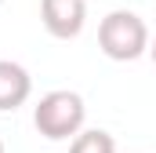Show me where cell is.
Listing matches in <instances>:
<instances>
[{
    "instance_id": "obj_5",
    "label": "cell",
    "mask_w": 156,
    "mask_h": 153,
    "mask_svg": "<svg viewBox=\"0 0 156 153\" xmlns=\"http://www.w3.org/2000/svg\"><path fill=\"white\" fill-rule=\"evenodd\" d=\"M69 153H116V139L102 128H91V131H80L73 139Z\"/></svg>"
},
{
    "instance_id": "obj_8",
    "label": "cell",
    "mask_w": 156,
    "mask_h": 153,
    "mask_svg": "<svg viewBox=\"0 0 156 153\" xmlns=\"http://www.w3.org/2000/svg\"><path fill=\"white\" fill-rule=\"evenodd\" d=\"M0 4H4V0H0Z\"/></svg>"
},
{
    "instance_id": "obj_7",
    "label": "cell",
    "mask_w": 156,
    "mask_h": 153,
    "mask_svg": "<svg viewBox=\"0 0 156 153\" xmlns=\"http://www.w3.org/2000/svg\"><path fill=\"white\" fill-rule=\"evenodd\" d=\"M0 153H4V142H0Z\"/></svg>"
},
{
    "instance_id": "obj_2",
    "label": "cell",
    "mask_w": 156,
    "mask_h": 153,
    "mask_svg": "<svg viewBox=\"0 0 156 153\" xmlns=\"http://www.w3.org/2000/svg\"><path fill=\"white\" fill-rule=\"evenodd\" d=\"M98 47L113 62H134L149 51V29L134 11H109L98 26Z\"/></svg>"
},
{
    "instance_id": "obj_3",
    "label": "cell",
    "mask_w": 156,
    "mask_h": 153,
    "mask_svg": "<svg viewBox=\"0 0 156 153\" xmlns=\"http://www.w3.org/2000/svg\"><path fill=\"white\" fill-rule=\"evenodd\" d=\"M40 22L51 37L73 40L80 37V29L87 22V4L83 0H40Z\"/></svg>"
},
{
    "instance_id": "obj_1",
    "label": "cell",
    "mask_w": 156,
    "mask_h": 153,
    "mask_svg": "<svg viewBox=\"0 0 156 153\" xmlns=\"http://www.w3.org/2000/svg\"><path fill=\"white\" fill-rule=\"evenodd\" d=\"M83 117H87V106L76 91H47L33 110V124L44 139L51 142H62V139H76L83 131Z\"/></svg>"
},
{
    "instance_id": "obj_4",
    "label": "cell",
    "mask_w": 156,
    "mask_h": 153,
    "mask_svg": "<svg viewBox=\"0 0 156 153\" xmlns=\"http://www.w3.org/2000/svg\"><path fill=\"white\" fill-rule=\"evenodd\" d=\"M29 91H33V80L26 73V66H18L11 58H0V110L4 113L18 110L29 99Z\"/></svg>"
},
{
    "instance_id": "obj_6",
    "label": "cell",
    "mask_w": 156,
    "mask_h": 153,
    "mask_svg": "<svg viewBox=\"0 0 156 153\" xmlns=\"http://www.w3.org/2000/svg\"><path fill=\"white\" fill-rule=\"evenodd\" d=\"M149 55H153V66H156V40H149Z\"/></svg>"
}]
</instances>
